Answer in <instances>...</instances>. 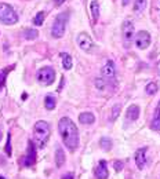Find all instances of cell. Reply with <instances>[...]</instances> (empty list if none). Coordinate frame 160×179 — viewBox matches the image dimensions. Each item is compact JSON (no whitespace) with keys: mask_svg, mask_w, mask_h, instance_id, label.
I'll use <instances>...</instances> for the list:
<instances>
[{"mask_svg":"<svg viewBox=\"0 0 160 179\" xmlns=\"http://www.w3.org/2000/svg\"><path fill=\"white\" fill-rule=\"evenodd\" d=\"M58 131L65 146L70 152H75L79 146V130L75 126V123L69 117H62L58 123Z\"/></svg>","mask_w":160,"mask_h":179,"instance_id":"6da1fadb","label":"cell"},{"mask_svg":"<svg viewBox=\"0 0 160 179\" xmlns=\"http://www.w3.org/2000/svg\"><path fill=\"white\" fill-rule=\"evenodd\" d=\"M33 137H35L38 146H40V148H43L47 143L48 138H50V126H48L47 121H38L35 124Z\"/></svg>","mask_w":160,"mask_h":179,"instance_id":"7a4b0ae2","label":"cell"},{"mask_svg":"<svg viewBox=\"0 0 160 179\" xmlns=\"http://www.w3.org/2000/svg\"><path fill=\"white\" fill-rule=\"evenodd\" d=\"M68 19H69L68 12H59L58 15L55 17V21H54L53 28H51V35H53L54 39H61L64 36Z\"/></svg>","mask_w":160,"mask_h":179,"instance_id":"3957f363","label":"cell"},{"mask_svg":"<svg viewBox=\"0 0 160 179\" xmlns=\"http://www.w3.org/2000/svg\"><path fill=\"white\" fill-rule=\"evenodd\" d=\"M0 21L6 25H14L18 22V14L7 3H0Z\"/></svg>","mask_w":160,"mask_h":179,"instance_id":"277c9868","label":"cell"},{"mask_svg":"<svg viewBox=\"0 0 160 179\" xmlns=\"http://www.w3.org/2000/svg\"><path fill=\"white\" fill-rule=\"evenodd\" d=\"M55 80V70L50 66H44V68L39 69L38 72V81L42 85H50L54 83Z\"/></svg>","mask_w":160,"mask_h":179,"instance_id":"5b68a950","label":"cell"},{"mask_svg":"<svg viewBox=\"0 0 160 179\" xmlns=\"http://www.w3.org/2000/svg\"><path fill=\"white\" fill-rule=\"evenodd\" d=\"M122 35H123V43H124V47L130 48L131 43L134 40V35H135V31H134V24L130 19L123 22L122 26Z\"/></svg>","mask_w":160,"mask_h":179,"instance_id":"8992f818","label":"cell"},{"mask_svg":"<svg viewBox=\"0 0 160 179\" xmlns=\"http://www.w3.org/2000/svg\"><path fill=\"white\" fill-rule=\"evenodd\" d=\"M76 42H77V46H79L83 51H86V53H93L94 48H95L94 42H93V39L90 37V35H87V33H84V32L79 33Z\"/></svg>","mask_w":160,"mask_h":179,"instance_id":"52a82bcc","label":"cell"},{"mask_svg":"<svg viewBox=\"0 0 160 179\" xmlns=\"http://www.w3.org/2000/svg\"><path fill=\"white\" fill-rule=\"evenodd\" d=\"M150 35L149 32L146 31H139L135 37H134V42H135V46L139 48V50H146V48L150 46Z\"/></svg>","mask_w":160,"mask_h":179,"instance_id":"ba28073f","label":"cell"},{"mask_svg":"<svg viewBox=\"0 0 160 179\" xmlns=\"http://www.w3.org/2000/svg\"><path fill=\"white\" fill-rule=\"evenodd\" d=\"M101 76L108 81H113L115 76H116V68H115V62L113 61H108L104 68L101 69Z\"/></svg>","mask_w":160,"mask_h":179,"instance_id":"9c48e42d","label":"cell"},{"mask_svg":"<svg viewBox=\"0 0 160 179\" xmlns=\"http://www.w3.org/2000/svg\"><path fill=\"white\" fill-rule=\"evenodd\" d=\"M35 163H36V146H35L33 141H29L28 142V152L25 154V158H24V164L26 167H32Z\"/></svg>","mask_w":160,"mask_h":179,"instance_id":"30bf717a","label":"cell"},{"mask_svg":"<svg viewBox=\"0 0 160 179\" xmlns=\"http://www.w3.org/2000/svg\"><path fill=\"white\" fill-rule=\"evenodd\" d=\"M146 148H141L135 152V164L139 169H142L146 164Z\"/></svg>","mask_w":160,"mask_h":179,"instance_id":"8fae6325","label":"cell"},{"mask_svg":"<svg viewBox=\"0 0 160 179\" xmlns=\"http://www.w3.org/2000/svg\"><path fill=\"white\" fill-rule=\"evenodd\" d=\"M97 179H108L109 176V172H108V168H106V161L105 160H101L99 164L97 165L95 171H94Z\"/></svg>","mask_w":160,"mask_h":179,"instance_id":"7c38bea8","label":"cell"},{"mask_svg":"<svg viewBox=\"0 0 160 179\" xmlns=\"http://www.w3.org/2000/svg\"><path fill=\"white\" fill-rule=\"evenodd\" d=\"M150 128L153 131H160V101L157 102V106L155 109V113H153V119H152V123H150Z\"/></svg>","mask_w":160,"mask_h":179,"instance_id":"4fadbf2b","label":"cell"},{"mask_svg":"<svg viewBox=\"0 0 160 179\" xmlns=\"http://www.w3.org/2000/svg\"><path fill=\"white\" fill-rule=\"evenodd\" d=\"M126 116L130 121H135L139 117V108L138 105H130V108L127 109V113Z\"/></svg>","mask_w":160,"mask_h":179,"instance_id":"5bb4252c","label":"cell"},{"mask_svg":"<svg viewBox=\"0 0 160 179\" xmlns=\"http://www.w3.org/2000/svg\"><path fill=\"white\" fill-rule=\"evenodd\" d=\"M79 121L81 124H93L95 121V116L90 112H84V113H80Z\"/></svg>","mask_w":160,"mask_h":179,"instance_id":"9a60e30c","label":"cell"},{"mask_svg":"<svg viewBox=\"0 0 160 179\" xmlns=\"http://www.w3.org/2000/svg\"><path fill=\"white\" fill-rule=\"evenodd\" d=\"M61 58H62V65H64V69L66 70H70L72 66H73V59L68 53H61Z\"/></svg>","mask_w":160,"mask_h":179,"instance_id":"2e32d148","label":"cell"},{"mask_svg":"<svg viewBox=\"0 0 160 179\" xmlns=\"http://www.w3.org/2000/svg\"><path fill=\"white\" fill-rule=\"evenodd\" d=\"M65 163V154H64V150L59 148H57V150H55V164H57V167H62Z\"/></svg>","mask_w":160,"mask_h":179,"instance_id":"e0dca14e","label":"cell"},{"mask_svg":"<svg viewBox=\"0 0 160 179\" xmlns=\"http://www.w3.org/2000/svg\"><path fill=\"white\" fill-rule=\"evenodd\" d=\"M57 105V99H55V96L51 94H48L46 98H44V106H46V109L47 110H53L54 108Z\"/></svg>","mask_w":160,"mask_h":179,"instance_id":"ac0fdd59","label":"cell"},{"mask_svg":"<svg viewBox=\"0 0 160 179\" xmlns=\"http://www.w3.org/2000/svg\"><path fill=\"white\" fill-rule=\"evenodd\" d=\"M91 15H93V21L95 22L98 21V18H99V4H98V1H91Z\"/></svg>","mask_w":160,"mask_h":179,"instance_id":"d6986e66","label":"cell"},{"mask_svg":"<svg viewBox=\"0 0 160 179\" xmlns=\"http://www.w3.org/2000/svg\"><path fill=\"white\" fill-rule=\"evenodd\" d=\"M108 84H109V81H108V80H105L102 76L95 79V87H97V90H99V91H105V90H106V87H108Z\"/></svg>","mask_w":160,"mask_h":179,"instance_id":"ffe728a7","label":"cell"},{"mask_svg":"<svg viewBox=\"0 0 160 179\" xmlns=\"http://www.w3.org/2000/svg\"><path fill=\"white\" fill-rule=\"evenodd\" d=\"M24 36H25L26 40H35V39L39 36V32L36 31V29H31V28H28V29L24 31Z\"/></svg>","mask_w":160,"mask_h":179,"instance_id":"44dd1931","label":"cell"},{"mask_svg":"<svg viewBox=\"0 0 160 179\" xmlns=\"http://www.w3.org/2000/svg\"><path fill=\"white\" fill-rule=\"evenodd\" d=\"M146 7V0H134L133 8L135 12H142Z\"/></svg>","mask_w":160,"mask_h":179,"instance_id":"7402d4cb","label":"cell"},{"mask_svg":"<svg viewBox=\"0 0 160 179\" xmlns=\"http://www.w3.org/2000/svg\"><path fill=\"white\" fill-rule=\"evenodd\" d=\"M99 145H101V148L105 150V152H108V150H111L112 149V141L109 139L108 137H104L101 138V141H99Z\"/></svg>","mask_w":160,"mask_h":179,"instance_id":"603a6c76","label":"cell"},{"mask_svg":"<svg viewBox=\"0 0 160 179\" xmlns=\"http://www.w3.org/2000/svg\"><path fill=\"white\" fill-rule=\"evenodd\" d=\"M145 91H146V94L148 95H153L157 92V84L156 83H149V84H146V87H145Z\"/></svg>","mask_w":160,"mask_h":179,"instance_id":"cb8c5ba5","label":"cell"},{"mask_svg":"<svg viewBox=\"0 0 160 179\" xmlns=\"http://www.w3.org/2000/svg\"><path fill=\"white\" fill-rule=\"evenodd\" d=\"M44 18H46V14H44L43 11H40V12H38L36 17L33 18V24H35V25H38V26H40L43 22H44Z\"/></svg>","mask_w":160,"mask_h":179,"instance_id":"d4e9b609","label":"cell"},{"mask_svg":"<svg viewBox=\"0 0 160 179\" xmlns=\"http://www.w3.org/2000/svg\"><path fill=\"white\" fill-rule=\"evenodd\" d=\"M120 109H122V105H120V103H116V105L112 108V116H111V120H112V121L116 120V117L119 116V112H120Z\"/></svg>","mask_w":160,"mask_h":179,"instance_id":"484cf974","label":"cell"},{"mask_svg":"<svg viewBox=\"0 0 160 179\" xmlns=\"http://www.w3.org/2000/svg\"><path fill=\"white\" fill-rule=\"evenodd\" d=\"M6 153L11 156V135L8 134V137H7V143H6Z\"/></svg>","mask_w":160,"mask_h":179,"instance_id":"4316f807","label":"cell"},{"mask_svg":"<svg viewBox=\"0 0 160 179\" xmlns=\"http://www.w3.org/2000/svg\"><path fill=\"white\" fill-rule=\"evenodd\" d=\"M6 73H7V70H6V72H0V90L3 88V85H4V81H6Z\"/></svg>","mask_w":160,"mask_h":179,"instance_id":"83f0119b","label":"cell"},{"mask_svg":"<svg viewBox=\"0 0 160 179\" xmlns=\"http://www.w3.org/2000/svg\"><path fill=\"white\" fill-rule=\"evenodd\" d=\"M113 165H115V169H116L118 172H120V171L123 169V161H115Z\"/></svg>","mask_w":160,"mask_h":179,"instance_id":"f1b7e54d","label":"cell"},{"mask_svg":"<svg viewBox=\"0 0 160 179\" xmlns=\"http://www.w3.org/2000/svg\"><path fill=\"white\" fill-rule=\"evenodd\" d=\"M61 179H75V176H73V174H66V175H64Z\"/></svg>","mask_w":160,"mask_h":179,"instance_id":"f546056e","label":"cell"},{"mask_svg":"<svg viewBox=\"0 0 160 179\" xmlns=\"http://www.w3.org/2000/svg\"><path fill=\"white\" fill-rule=\"evenodd\" d=\"M54 3H55V6H61L62 4V3H65V1H66V0H53Z\"/></svg>","mask_w":160,"mask_h":179,"instance_id":"4dcf8cb0","label":"cell"},{"mask_svg":"<svg viewBox=\"0 0 160 179\" xmlns=\"http://www.w3.org/2000/svg\"><path fill=\"white\" fill-rule=\"evenodd\" d=\"M122 3H123V6H127L130 3V0H122Z\"/></svg>","mask_w":160,"mask_h":179,"instance_id":"1f68e13d","label":"cell"},{"mask_svg":"<svg viewBox=\"0 0 160 179\" xmlns=\"http://www.w3.org/2000/svg\"><path fill=\"white\" fill-rule=\"evenodd\" d=\"M157 74H159V76H160V61H159V62H157Z\"/></svg>","mask_w":160,"mask_h":179,"instance_id":"d6a6232c","label":"cell"},{"mask_svg":"<svg viewBox=\"0 0 160 179\" xmlns=\"http://www.w3.org/2000/svg\"><path fill=\"white\" fill-rule=\"evenodd\" d=\"M1 137H3V132H1V127H0V141H1Z\"/></svg>","mask_w":160,"mask_h":179,"instance_id":"836d02e7","label":"cell"},{"mask_svg":"<svg viewBox=\"0 0 160 179\" xmlns=\"http://www.w3.org/2000/svg\"><path fill=\"white\" fill-rule=\"evenodd\" d=\"M0 179H4V176H0Z\"/></svg>","mask_w":160,"mask_h":179,"instance_id":"e575fe53","label":"cell"}]
</instances>
